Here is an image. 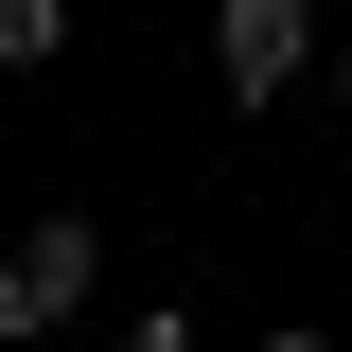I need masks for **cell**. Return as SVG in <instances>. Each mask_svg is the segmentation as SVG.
<instances>
[{
  "instance_id": "cell-1",
  "label": "cell",
  "mask_w": 352,
  "mask_h": 352,
  "mask_svg": "<svg viewBox=\"0 0 352 352\" xmlns=\"http://www.w3.org/2000/svg\"><path fill=\"white\" fill-rule=\"evenodd\" d=\"M88 282H106V229H88V212H36L18 247H0V335H53Z\"/></svg>"
},
{
  "instance_id": "cell-2",
  "label": "cell",
  "mask_w": 352,
  "mask_h": 352,
  "mask_svg": "<svg viewBox=\"0 0 352 352\" xmlns=\"http://www.w3.org/2000/svg\"><path fill=\"white\" fill-rule=\"evenodd\" d=\"M300 53H317V0H212V71H229V106L300 88Z\"/></svg>"
},
{
  "instance_id": "cell-3",
  "label": "cell",
  "mask_w": 352,
  "mask_h": 352,
  "mask_svg": "<svg viewBox=\"0 0 352 352\" xmlns=\"http://www.w3.org/2000/svg\"><path fill=\"white\" fill-rule=\"evenodd\" d=\"M53 36H71V0H0V71H36Z\"/></svg>"
},
{
  "instance_id": "cell-4",
  "label": "cell",
  "mask_w": 352,
  "mask_h": 352,
  "mask_svg": "<svg viewBox=\"0 0 352 352\" xmlns=\"http://www.w3.org/2000/svg\"><path fill=\"white\" fill-rule=\"evenodd\" d=\"M124 352H194V335H176V317H141V335H124Z\"/></svg>"
},
{
  "instance_id": "cell-5",
  "label": "cell",
  "mask_w": 352,
  "mask_h": 352,
  "mask_svg": "<svg viewBox=\"0 0 352 352\" xmlns=\"http://www.w3.org/2000/svg\"><path fill=\"white\" fill-rule=\"evenodd\" d=\"M264 352H335V335H264Z\"/></svg>"
},
{
  "instance_id": "cell-6",
  "label": "cell",
  "mask_w": 352,
  "mask_h": 352,
  "mask_svg": "<svg viewBox=\"0 0 352 352\" xmlns=\"http://www.w3.org/2000/svg\"><path fill=\"white\" fill-rule=\"evenodd\" d=\"M335 88H352V53H335Z\"/></svg>"
}]
</instances>
